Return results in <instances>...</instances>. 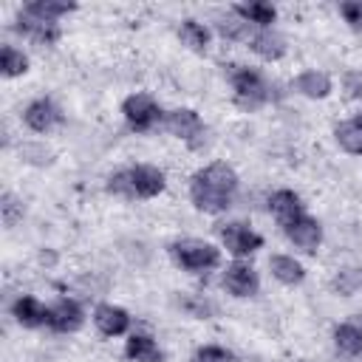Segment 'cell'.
I'll use <instances>...</instances> for the list:
<instances>
[{
	"label": "cell",
	"mask_w": 362,
	"mask_h": 362,
	"mask_svg": "<svg viewBox=\"0 0 362 362\" xmlns=\"http://www.w3.org/2000/svg\"><path fill=\"white\" fill-rule=\"evenodd\" d=\"M164 124H167V130H170L173 136L184 139V141H189V144H198V139L204 136V122H201V116H198L195 110H189V107L170 110V113L164 116Z\"/></svg>",
	"instance_id": "ba28073f"
},
{
	"label": "cell",
	"mask_w": 362,
	"mask_h": 362,
	"mask_svg": "<svg viewBox=\"0 0 362 362\" xmlns=\"http://www.w3.org/2000/svg\"><path fill=\"white\" fill-rule=\"evenodd\" d=\"M20 215H23V204L11 192H3V221L11 226V223H17Z\"/></svg>",
	"instance_id": "83f0119b"
},
{
	"label": "cell",
	"mask_w": 362,
	"mask_h": 362,
	"mask_svg": "<svg viewBox=\"0 0 362 362\" xmlns=\"http://www.w3.org/2000/svg\"><path fill=\"white\" fill-rule=\"evenodd\" d=\"M229 82L235 90V105L243 110H257L269 102V85L263 76L243 65H229Z\"/></svg>",
	"instance_id": "3957f363"
},
{
	"label": "cell",
	"mask_w": 362,
	"mask_h": 362,
	"mask_svg": "<svg viewBox=\"0 0 362 362\" xmlns=\"http://www.w3.org/2000/svg\"><path fill=\"white\" fill-rule=\"evenodd\" d=\"M249 48L263 59H280L286 54V40L272 28H260L257 34H252Z\"/></svg>",
	"instance_id": "4fadbf2b"
},
{
	"label": "cell",
	"mask_w": 362,
	"mask_h": 362,
	"mask_svg": "<svg viewBox=\"0 0 362 362\" xmlns=\"http://www.w3.org/2000/svg\"><path fill=\"white\" fill-rule=\"evenodd\" d=\"M235 192H238V173L223 161H215L189 178L192 204L209 215L229 209L235 201Z\"/></svg>",
	"instance_id": "6da1fadb"
},
{
	"label": "cell",
	"mask_w": 362,
	"mask_h": 362,
	"mask_svg": "<svg viewBox=\"0 0 362 362\" xmlns=\"http://www.w3.org/2000/svg\"><path fill=\"white\" fill-rule=\"evenodd\" d=\"M76 6L74 3H59V0H34V3H28L25 8H23V14L25 17H31V20H40V23H51V25H57L54 20H59L62 14H68V11H74Z\"/></svg>",
	"instance_id": "2e32d148"
},
{
	"label": "cell",
	"mask_w": 362,
	"mask_h": 362,
	"mask_svg": "<svg viewBox=\"0 0 362 362\" xmlns=\"http://www.w3.org/2000/svg\"><path fill=\"white\" fill-rule=\"evenodd\" d=\"M107 189L127 195V198H153L164 189V173L150 164H136V167L113 173L107 181Z\"/></svg>",
	"instance_id": "7a4b0ae2"
},
{
	"label": "cell",
	"mask_w": 362,
	"mask_h": 362,
	"mask_svg": "<svg viewBox=\"0 0 362 362\" xmlns=\"http://www.w3.org/2000/svg\"><path fill=\"white\" fill-rule=\"evenodd\" d=\"M221 240L235 257H246V255H252V252H257L263 246V238L255 229H249L246 223H240V221L223 223L221 226Z\"/></svg>",
	"instance_id": "8992f818"
},
{
	"label": "cell",
	"mask_w": 362,
	"mask_h": 362,
	"mask_svg": "<svg viewBox=\"0 0 362 362\" xmlns=\"http://www.w3.org/2000/svg\"><path fill=\"white\" fill-rule=\"evenodd\" d=\"M269 209H272V215L277 218V223H286V221H291V218H297V215L305 212L300 195L291 192V189H277V192L269 198Z\"/></svg>",
	"instance_id": "5bb4252c"
},
{
	"label": "cell",
	"mask_w": 362,
	"mask_h": 362,
	"mask_svg": "<svg viewBox=\"0 0 362 362\" xmlns=\"http://www.w3.org/2000/svg\"><path fill=\"white\" fill-rule=\"evenodd\" d=\"M178 37L192 51H206V45H209V31L201 23H195V20H184L181 28H178Z\"/></svg>",
	"instance_id": "cb8c5ba5"
},
{
	"label": "cell",
	"mask_w": 362,
	"mask_h": 362,
	"mask_svg": "<svg viewBox=\"0 0 362 362\" xmlns=\"http://www.w3.org/2000/svg\"><path fill=\"white\" fill-rule=\"evenodd\" d=\"M0 68H3V76L11 79V76H20V74L28 71V59L14 45H3V51H0Z\"/></svg>",
	"instance_id": "d4e9b609"
},
{
	"label": "cell",
	"mask_w": 362,
	"mask_h": 362,
	"mask_svg": "<svg viewBox=\"0 0 362 362\" xmlns=\"http://www.w3.org/2000/svg\"><path fill=\"white\" fill-rule=\"evenodd\" d=\"M334 286L339 288V294H354L362 286V272L359 269H345V272H339V277L334 280Z\"/></svg>",
	"instance_id": "484cf974"
},
{
	"label": "cell",
	"mask_w": 362,
	"mask_h": 362,
	"mask_svg": "<svg viewBox=\"0 0 362 362\" xmlns=\"http://www.w3.org/2000/svg\"><path fill=\"white\" fill-rule=\"evenodd\" d=\"M124 354L133 362H164V354L158 351V345L147 334H133L124 345Z\"/></svg>",
	"instance_id": "ac0fdd59"
},
{
	"label": "cell",
	"mask_w": 362,
	"mask_h": 362,
	"mask_svg": "<svg viewBox=\"0 0 362 362\" xmlns=\"http://www.w3.org/2000/svg\"><path fill=\"white\" fill-rule=\"evenodd\" d=\"M170 255L173 260L187 269V272H206V269H215L221 263V252L212 246V243H204V240H175L170 246Z\"/></svg>",
	"instance_id": "277c9868"
},
{
	"label": "cell",
	"mask_w": 362,
	"mask_h": 362,
	"mask_svg": "<svg viewBox=\"0 0 362 362\" xmlns=\"http://www.w3.org/2000/svg\"><path fill=\"white\" fill-rule=\"evenodd\" d=\"M235 14L243 23H255L263 28H269V23H274V17H277L272 3H243V6H235Z\"/></svg>",
	"instance_id": "603a6c76"
},
{
	"label": "cell",
	"mask_w": 362,
	"mask_h": 362,
	"mask_svg": "<svg viewBox=\"0 0 362 362\" xmlns=\"http://www.w3.org/2000/svg\"><path fill=\"white\" fill-rule=\"evenodd\" d=\"M122 113H124L127 124H130L133 130H139V133L150 130V127L161 119L158 105H156L147 93H133V96H127L124 105H122Z\"/></svg>",
	"instance_id": "5b68a950"
},
{
	"label": "cell",
	"mask_w": 362,
	"mask_h": 362,
	"mask_svg": "<svg viewBox=\"0 0 362 362\" xmlns=\"http://www.w3.org/2000/svg\"><path fill=\"white\" fill-rule=\"evenodd\" d=\"M23 119H25V124H28L34 133H48L51 127H57V124L62 122V113H59V107H57L51 99H34V102L25 107Z\"/></svg>",
	"instance_id": "30bf717a"
},
{
	"label": "cell",
	"mask_w": 362,
	"mask_h": 362,
	"mask_svg": "<svg viewBox=\"0 0 362 362\" xmlns=\"http://www.w3.org/2000/svg\"><path fill=\"white\" fill-rule=\"evenodd\" d=\"M223 286L235 297H252V294H257L260 280H257V272L249 263H232L223 272Z\"/></svg>",
	"instance_id": "9c48e42d"
},
{
	"label": "cell",
	"mask_w": 362,
	"mask_h": 362,
	"mask_svg": "<svg viewBox=\"0 0 362 362\" xmlns=\"http://www.w3.org/2000/svg\"><path fill=\"white\" fill-rule=\"evenodd\" d=\"M235 356L221 345H204L195 351V362H232Z\"/></svg>",
	"instance_id": "4316f807"
},
{
	"label": "cell",
	"mask_w": 362,
	"mask_h": 362,
	"mask_svg": "<svg viewBox=\"0 0 362 362\" xmlns=\"http://www.w3.org/2000/svg\"><path fill=\"white\" fill-rule=\"evenodd\" d=\"M269 269H272V274H274L280 283H286V286H297V283H303V277H305L303 263L294 260V257H288V255H274V257L269 260Z\"/></svg>",
	"instance_id": "e0dca14e"
},
{
	"label": "cell",
	"mask_w": 362,
	"mask_h": 362,
	"mask_svg": "<svg viewBox=\"0 0 362 362\" xmlns=\"http://www.w3.org/2000/svg\"><path fill=\"white\" fill-rule=\"evenodd\" d=\"M93 322L105 337H119V334H124L130 328V314L124 308H119V305H107L105 303V305H99L93 311Z\"/></svg>",
	"instance_id": "7c38bea8"
},
{
	"label": "cell",
	"mask_w": 362,
	"mask_h": 362,
	"mask_svg": "<svg viewBox=\"0 0 362 362\" xmlns=\"http://www.w3.org/2000/svg\"><path fill=\"white\" fill-rule=\"evenodd\" d=\"M297 90L308 99H325L331 93V79L322 74V71H303L297 76Z\"/></svg>",
	"instance_id": "d6986e66"
},
{
	"label": "cell",
	"mask_w": 362,
	"mask_h": 362,
	"mask_svg": "<svg viewBox=\"0 0 362 362\" xmlns=\"http://www.w3.org/2000/svg\"><path fill=\"white\" fill-rule=\"evenodd\" d=\"M342 82H345L348 96H362V74H359V71H348Z\"/></svg>",
	"instance_id": "4dcf8cb0"
},
{
	"label": "cell",
	"mask_w": 362,
	"mask_h": 362,
	"mask_svg": "<svg viewBox=\"0 0 362 362\" xmlns=\"http://www.w3.org/2000/svg\"><path fill=\"white\" fill-rule=\"evenodd\" d=\"M82 322H85V314L74 300H59L54 308H48V325L54 331H59V334L79 331Z\"/></svg>",
	"instance_id": "8fae6325"
},
{
	"label": "cell",
	"mask_w": 362,
	"mask_h": 362,
	"mask_svg": "<svg viewBox=\"0 0 362 362\" xmlns=\"http://www.w3.org/2000/svg\"><path fill=\"white\" fill-rule=\"evenodd\" d=\"M14 320L25 328H37V325H48V308L37 300V297H20L14 303Z\"/></svg>",
	"instance_id": "9a60e30c"
},
{
	"label": "cell",
	"mask_w": 362,
	"mask_h": 362,
	"mask_svg": "<svg viewBox=\"0 0 362 362\" xmlns=\"http://www.w3.org/2000/svg\"><path fill=\"white\" fill-rule=\"evenodd\" d=\"M280 226H283V235L294 246H300L303 252H317V246L322 240V229H320V223L311 215L303 212V215H297V218H291V221H286Z\"/></svg>",
	"instance_id": "52a82bcc"
},
{
	"label": "cell",
	"mask_w": 362,
	"mask_h": 362,
	"mask_svg": "<svg viewBox=\"0 0 362 362\" xmlns=\"http://www.w3.org/2000/svg\"><path fill=\"white\" fill-rule=\"evenodd\" d=\"M334 136H337V141H339L342 150H348L354 156H362V113L354 116L351 122H342L334 130Z\"/></svg>",
	"instance_id": "44dd1931"
},
{
	"label": "cell",
	"mask_w": 362,
	"mask_h": 362,
	"mask_svg": "<svg viewBox=\"0 0 362 362\" xmlns=\"http://www.w3.org/2000/svg\"><path fill=\"white\" fill-rule=\"evenodd\" d=\"M14 31H20V34L31 37V40H34V42H40V45H48V42H54V40L59 37L57 25H51V23H40V20H31V17H25V14H20V20H17Z\"/></svg>",
	"instance_id": "ffe728a7"
},
{
	"label": "cell",
	"mask_w": 362,
	"mask_h": 362,
	"mask_svg": "<svg viewBox=\"0 0 362 362\" xmlns=\"http://www.w3.org/2000/svg\"><path fill=\"white\" fill-rule=\"evenodd\" d=\"M334 342H337V348H339L342 354L359 356V354H362V328H359L356 322H342V325H337V331H334Z\"/></svg>",
	"instance_id": "7402d4cb"
},
{
	"label": "cell",
	"mask_w": 362,
	"mask_h": 362,
	"mask_svg": "<svg viewBox=\"0 0 362 362\" xmlns=\"http://www.w3.org/2000/svg\"><path fill=\"white\" fill-rule=\"evenodd\" d=\"M218 31H221L223 37H229V40H238V37H243L246 23H243V20H221V23H218Z\"/></svg>",
	"instance_id": "f546056e"
},
{
	"label": "cell",
	"mask_w": 362,
	"mask_h": 362,
	"mask_svg": "<svg viewBox=\"0 0 362 362\" xmlns=\"http://www.w3.org/2000/svg\"><path fill=\"white\" fill-rule=\"evenodd\" d=\"M339 11H342L345 23H351L354 28H362V3H359V0H354V3H342Z\"/></svg>",
	"instance_id": "f1b7e54d"
}]
</instances>
